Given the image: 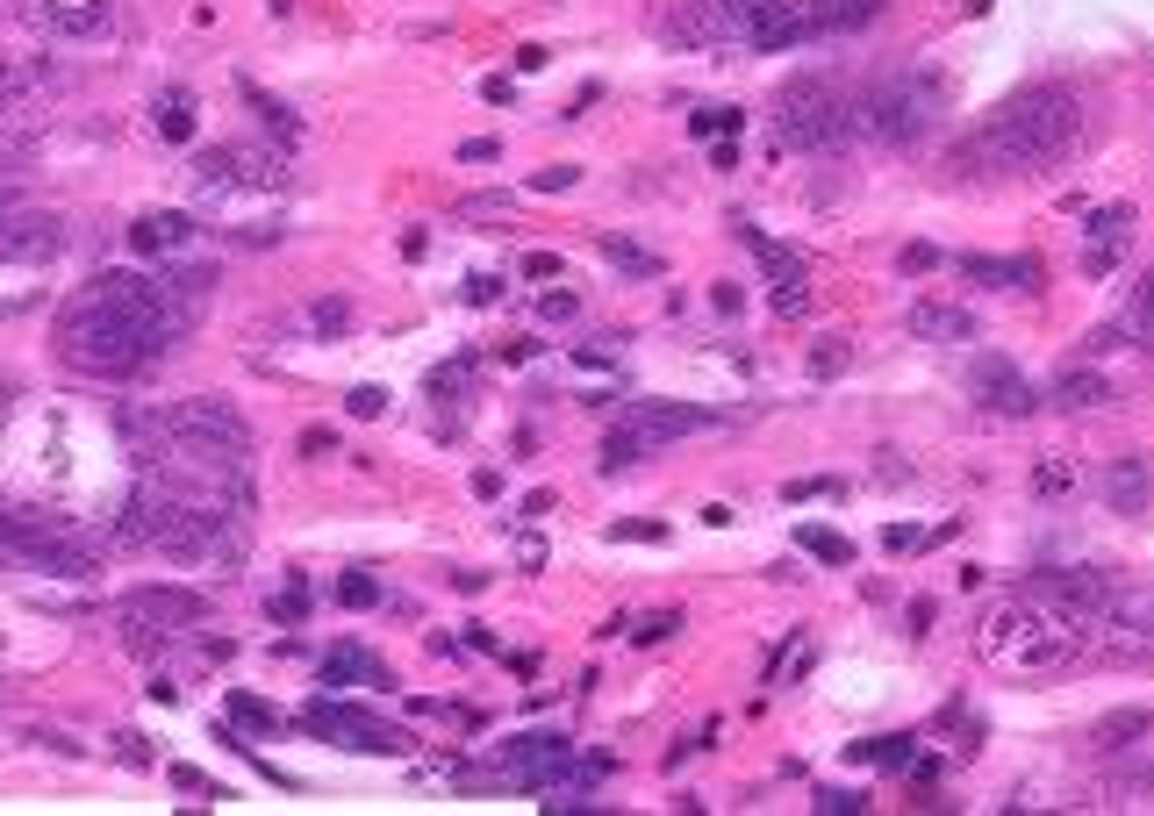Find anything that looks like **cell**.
<instances>
[{"instance_id": "1", "label": "cell", "mask_w": 1154, "mask_h": 816, "mask_svg": "<svg viewBox=\"0 0 1154 816\" xmlns=\"http://www.w3.org/2000/svg\"><path fill=\"white\" fill-rule=\"evenodd\" d=\"M173 330H187V323L173 316L158 280H144V272H94L87 287L58 308L51 344L72 373H87V380H137L173 344Z\"/></svg>"}, {"instance_id": "2", "label": "cell", "mask_w": 1154, "mask_h": 816, "mask_svg": "<svg viewBox=\"0 0 1154 816\" xmlns=\"http://www.w3.org/2000/svg\"><path fill=\"white\" fill-rule=\"evenodd\" d=\"M1090 136V108L1076 86H1026L975 136L954 144L947 165L961 180H1018V172H1054L1083 151Z\"/></svg>"}, {"instance_id": "3", "label": "cell", "mask_w": 1154, "mask_h": 816, "mask_svg": "<svg viewBox=\"0 0 1154 816\" xmlns=\"http://www.w3.org/2000/svg\"><path fill=\"white\" fill-rule=\"evenodd\" d=\"M975 652L1004 673H1061V666L1083 659V623L1068 609L1040 595H1018V602H997V609L975 623Z\"/></svg>"}, {"instance_id": "4", "label": "cell", "mask_w": 1154, "mask_h": 816, "mask_svg": "<svg viewBox=\"0 0 1154 816\" xmlns=\"http://www.w3.org/2000/svg\"><path fill=\"white\" fill-rule=\"evenodd\" d=\"M122 537L151 544L165 559H201V552L223 544V509H208V502L165 487V480H144V487L130 494V509H122Z\"/></svg>"}, {"instance_id": "5", "label": "cell", "mask_w": 1154, "mask_h": 816, "mask_svg": "<svg viewBox=\"0 0 1154 816\" xmlns=\"http://www.w3.org/2000/svg\"><path fill=\"white\" fill-rule=\"evenodd\" d=\"M775 136L789 144V151H810V158L854 151V144H868L861 94L839 86V79H796L775 101Z\"/></svg>"}, {"instance_id": "6", "label": "cell", "mask_w": 1154, "mask_h": 816, "mask_svg": "<svg viewBox=\"0 0 1154 816\" xmlns=\"http://www.w3.org/2000/svg\"><path fill=\"white\" fill-rule=\"evenodd\" d=\"M940 115H947V79L925 65H904L861 94L868 144H918V136L940 129Z\"/></svg>"}, {"instance_id": "7", "label": "cell", "mask_w": 1154, "mask_h": 816, "mask_svg": "<svg viewBox=\"0 0 1154 816\" xmlns=\"http://www.w3.org/2000/svg\"><path fill=\"white\" fill-rule=\"evenodd\" d=\"M158 430L187 452L194 466H208V473H223V480H237L244 473V459H251V423H244L230 401H173L165 416H158Z\"/></svg>"}, {"instance_id": "8", "label": "cell", "mask_w": 1154, "mask_h": 816, "mask_svg": "<svg viewBox=\"0 0 1154 816\" xmlns=\"http://www.w3.org/2000/svg\"><path fill=\"white\" fill-rule=\"evenodd\" d=\"M0 552L44 566V573H65V580L94 573V544L79 537L65 516H44V509H8V502H0Z\"/></svg>"}, {"instance_id": "9", "label": "cell", "mask_w": 1154, "mask_h": 816, "mask_svg": "<svg viewBox=\"0 0 1154 816\" xmlns=\"http://www.w3.org/2000/svg\"><path fill=\"white\" fill-rule=\"evenodd\" d=\"M201 616H208V602L194 595V588H165V580H137V588H122V602H115L122 645H137V652H158V645H173V638H187Z\"/></svg>"}, {"instance_id": "10", "label": "cell", "mask_w": 1154, "mask_h": 816, "mask_svg": "<svg viewBox=\"0 0 1154 816\" xmlns=\"http://www.w3.org/2000/svg\"><path fill=\"white\" fill-rule=\"evenodd\" d=\"M696 430H717V416L696 408V401H631V408H624V423L610 430V444H603V473H624V466L653 459L660 444L696 437Z\"/></svg>"}, {"instance_id": "11", "label": "cell", "mask_w": 1154, "mask_h": 816, "mask_svg": "<svg viewBox=\"0 0 1154 816\" xmlns=\"http://www.w3.org/2000/svg\"><path fill=\"white\" fill-rule=\"evenodd\" d=\"M1083 645L1104 652V659H1140V652H1154V588L1147 580H1112V588H1104V602L1090 609Z\"/></svg>"}, {"instance_id": "12", "label": "cell", "mask_w": 1154, "mask_h": 816, "mask_svg": "<svg viewBox=\"0 0 1154 816\" xmlns=\"http://www.w3.org/2000/svg\"><path fill=\"white\" fill-rule=\"evenodd\" d=\"M495 781L510 788H560L574 781V745L560 731H524L495 752Z\"/></svg>"}, {"instance_id": "13", "label": "cell", "mask_w": 1154, "mask_h": 816, "mask_svg": "<svg viewBox=\"0 0 1154 816\" xmlns=\"http://www.w3.org/2000/svg\"><path fill=\"white\" fill-rule=\"evenodd\" d=\"M302 724H309L316 738H330V745H345V752H409V738H402L388 716L359 709V702H337V695H323Z\"/></svg>"}, {"instance_id": "14", "label": "cell", "mask_w": 1154, "mask_h": 816, "mask_svg": "<svg viewBox=\"0 0 1154 816\" xmlns=\"http://www.w3.org/2000/svg\"><path fill=\"white\" fill-rule=\"evenodd\" d=\"M968 387H975V408H990V416H1033V408H1040L1033 380L1018 373L1011 358H997V351L968 366Z\"/></svg>"}, {"instance_id": "15", "label": "cell", "mask_w": 1154, "mask_h": 816, "mask_svg": "<svg viewBox=\"0 0 1154 816\" xmlns=\"http://www.w3.org/2000/svg\"><path fill=\"white\" fill-rule=\"evenodd\" d=\"M65 251V222L58 215H8L0 208V258L8 265H44Z\"/></svg>"}, {"instance_id": "16", "label": "cell", "mask_w": 1154, "mask_h": 816, "mask_svg": "<svg viewBox=\"0 0 1154 816\" xmlns=\"http://www.w3.org/2000/svg\"><path fill=\"white\" fill-rule=\"evenodd\" d=\"M1097 494H1104V509H1112V516H1147V502H1154V466L1126 452V459H1112V466L1097 473Z\"/></svg>"}, {"instance_id": "17", "label": "cell", "mask_w": 1154, "mask_h": 816, "mask_svg": "<svg viewBox=\"0 0 1154 816\" xmlns=\"http://www.w3.org/2000/svg\"><path fill=\"white\" fill-rule=\"evenodd\" d=\"M201 180L208 187H280V158L273 151H208Z\"/></svg>"}, {"instance_id": "18", "label": "cell", "mask_w": 1154, "mask_h": 816, "mask_svg": "<svg viewBox=\"0 0 1154 816\" xmlns=\"http://www.w3.org/2000/svg\"><path fill=\"white\" fill-rule=\"evenodd\" d=\"M1047 408H1061V416H1090V408H1112V380H1104L1097 366H1068V373L1047 387Z\"/></svg>"}, {"instance_id": "19", "label": "cell", "mask_w": 1154, "mask_h": 816, "mask_svg": "<svg viewBox=\"0 0 1154 816\" xmlns=\"http://www.w3.org/2000/svg\"><path fill=\"white\" fill-rule=\"evenodd\" d=\"M904 323H911V337H925V344H975V316L954 308V301H918Z\"/></svg>"}, {"instance_id": "20", "label": "cell", "mask_w": 1154, "mask_h": 816, "mask_svg": "<svg viewBox=\"0 0 1154 816\" xmlns=\"http://www.w3.org/2000/svg\"><path fill=\"white\" fill-rule=\"evenodd\" d=\"M130 244H137L144 258L187 251V244H194V215H173V208H158V215H137V230H130Z\"/></svg>"}, {"instance_id": "21", "label": "cell", "mask_w": 1154, "mask_h": 816, "mask_svg": "<svg viewBox=\"0 0 1154 816\" xmlns=\"http://www.w3.org/2000/svg\"><path fill=\"white\" fill-rule=\"evenodd\" d=\"M961 272L975 280V287H997V294H1026V287L1040 280V265H1033V258H990V251L961 258Z\"/></svg>"}, {"instance_id": "22", "label": "cell", "mask_w": 1154, "mask_h": 816, "mask_svg": "<svg viewBox=\"0 0 1154 816\" xmlns=\"http://www.w3.org/2000/svg\"><path fill=\"white\" fill-rule=\"evenodd\" d=\"M1119 344H1133V351H1154V272L1140 280V294L1119 308Z\"/></svg>"}, {"instance_id": "23", "label": "cell", "mask_w": 1154, "mask_h": 816, "mask_svg": "<svg viewBox=\"0 0 1154 816\" xmlns=\"http://www.w3.org/2000/svg\"><path fill=\"white\" fill-rule=\"evenodd\" d=\"M345 680H373V688H388V666L373 659V652H352V645H337L323 659V688H345Z\"/></svg>"}, {"instance_id": "24", "label": "cell", "mask_w": 1154, "mask_h": 816, "mask_svg": "<svg viewBox=\"0 0 1154 816\" xmlns=\"http://www.w3.org/2000/svg\"><path fill=\"white\" fill-rule=\"evenodd\" d=\"M36 22L58 36H101L115 29V8H36Z\"/></svg>"}, {"instance_id": "25", "label": "cell", "mask_w": 1154, "mask_h": 816, "mask_svg": "<svg viewBox=\"0 0 1154 816\" xmlns=\"http://www.w3.org/2000/svg\"><path fill=\"white\" fill-rule=\"evenodd\" d=\"M1147 731H1154V724H1147L1140 709H1119V716H1097V731H1090V745H1097V752H1126L1133 738H1147Z\"/></svg>"}, {"instance_id": "26", "label": "cell", "mask_w": 1154, "mask_h": 816, "mask_svg": "<svg viewBox=\"0 0 1154 816\" xmlns=\"http://www.w3.org/2000/svg\"><path fill=\"white\" fill-rule=\"evenodd\" d=\"M603 258L624 280H660V251H646V244H631V237H603Z\"/></svg>"}, {"instance_id": "27", "label": "cell", "mask_w": 1154, "mask_h": 816, "mask_svg": "<svg viewBox=\"0 0 1154 816\" xmlns=\"http://www.w3.org/2000/svg\"><path fill=\"white\" fill-rule=\"evenodd\" d=\"M796 544H803L810 559H825V566H854V544H846L839 530H818V523H803V530H796Z\"/></svg>"}, {"instance_id": "28", "label": "cell", "mask_w": 1154, "mask_h": 816, "mask_svg": "<svg viewBox=\"0 0 1154 816\" xmlns=\"http://www.w3.org/2000/svg\"><path fill=\"white\" fill-rule=\"evenodd\" d=\"M309 330H316V337H345V330H352V294H323V301H309Z\"/></svg>"}, {"instance_id": "29", "label": "cell", "mask_w": 1154, "mask_h": 816, "mask_svg": "<svg viewBox=\"0 0 1154 816\" xmlns=\"http://www.w3.org/2000/svg\"><path fill=\"white\" fill-rule=\"evenodd\" d=\"M158 136H173V144L194 136V94H158Z\"/></svg>"}, {"instance_id": "30", "label": "cell", "mask_w": 1154, "mask_h": 816, "mask_svg": "<svg viewBox=\"0 0 1154 816\" xmlns=\"http://www.w3.org/2000/svg\"><path fill=\"white\" fill-rule=\"evenodd\" d=\"M882 8L889 0H825V22H832V36H846V29H868Z\"/></svg>"}, {"instance_id": "31", "label": "cell", "mask_w": 1154, "mask_h": 816, "mask_svg": "<svg viewBox=\"0 0 1154 816\" xmlns=\"http://www.w3.org/2000/svg\"><path fill=\"white\" fill-rule=\"evenodd\" d=\"M846 759L854 766H904L911 759V738H875V745H854Z\"/></svg>"}, {"instance_id": "32", "label": "cell", "mask_w": 1154, "mask_h": 816, "mask_svg": "<svg viewBox=\"0 0 1154 816\" xmlns=\"http://www.w3.org/2000/svg\"><path fill=\"white\" fill-rule=\"evenodd\" d=\"M846 366H854V351H846V337H825L818 351H810V380H839Z\"/></svg>"}, {"instance_id": "33", "label": "cell", "mask_w": 1154, "mask_h": 816, "mask_svg": "<svg viewBox=\"0 0 1154 816\" xmlns=\"http://www.w3.org/2000/svg\"><path fill=\"white\" fill-rule=\"evenodd\" d=\"M775 316H789V323H796V316H810V280H803V272L775 280Z\"/></svg>"}, {"instance_id": "34", "label": "cell", "mask_w": 1154, "mask_h": 816, "mask_svg": "<svg viewBox=\"0 0 1154 816\" xmlns=\"http://www.w3.org/2000/svg\"><path fill=\"white\" fill-rule=\"evenodd\" d=\"M1068 487H1076V466H1068V459H1040L1033 466V494H1047V502H1054V494H1068Z\"/></svg>"}, {"instance_id": "35", "label": "cell", "mask_w": 1154, "mask_h": 816, "mask_svg": "<svg viewBox=\"0 0 1154 816\" xmlns=\"http://www.w3.org/2000/svg\"><path fill=\"white\" fill-rule=\"evenodd\" d=\"M940 537H954V523H940V530H918V523L882 530V544H889V552H918V544H940Z\"/></svg>"}, {"instance_id": "36", "label": "cell", "mask_w": 1154, "mask_h": 816, "mask_svg": "<svg viewBox=\"0 0 1154 816\" xmlns=\"http://www.w3.org/2000/svg\"><path fill=\"white\" fill-rule=\"evenodd\" d=\"M739 122H746L739 108H696V115H689V136H732Z\"/></svg>"}, {"instance_id": "37", "label": "cell", "mask_w": 1154, "mask_h": 816, "mask_svg": "<svg viewBox=\"0 0 1154 816\" xmlns=\"http://www.w3.org/2000/svg\"><path fill=\"white\" fill-rule=\"evenodd\" d=\"M302 616H309V580H287L273 595V623H302Z\"/></svg>"}, {"instance_id": "38", "label": "cell", "mask_w": 1154, "mask_h": 816, "mask_svg": "<svg viewBox=\"0 0 1154 816\" xmlns=\"http://www.w3.org/2000/svg\"><path fill=\"white\" fill-rule=\"evenodd\" d=\"M337 602H345V609H373V602H380V580H373V573H345V580H337Z\"/></svg>"}, {"instance_id": "39", "label": "cell", "mask_w": 1154, "mask_h": 816, "mask_svg": "<svg viewBox=\"0 0 1154 816\" xmlns=\"http://www.w3.org/2000/svg\"><path fill=\"white\" fill-rule=\"evenodd\" d=\"M674 630H682V609H653V616H638V645H660V638H674Z\"/></svg>"}, {"instance_id": "40", "label": "cell", "mask_w": 1154, "mask_h": 816, "mask_svg": "<svg viewBox=\"0 0 1154 816\" xmlns=\"http://www.w3.org/2000/svg\"><path fill=\"white\" fill-rule=\"evenodd\" d=\"M230 716H237V724H251V731H273V709H266V702H251V695H230Z\"/></svg>"}, {"instance_id": "41", "label": "cell", "mask_w": 1154, "mask_h": 816, "mask_svg": "<svg viewBox=\"0 0 1154 816\" xmlns=\"http://www.w3.org/2000/svg\"><path fill=\"white\" fill-rule=\"evenodd\" d=\"M1112 265H1119V237H1104V244H1090V251H1083V272H1090V280H1104Z\"/></svg>"}, {"instance_id": "42", "label": "cell", "mask_w": 1154, "mask_h": 816, "mask_svg": "<svg viewBox=\"0 0 1154 816\" xmlns=\"http://www.w3.org/2000/svg\"><path fill=\"white\" fill-rule=\"evenodd\" d=\"M251 101H259V115H266V122H273V136H302V122H294L287 108L273 101V94H251Z\"/></svg>"}, {"instance_id": "43", "label": "cell", "mask_w": 1154, "mask_h": 816, "mask_svg": "<svg viewBox=\"0 0 1154 816\" xmlns=\"http://www.w3.org/2000/svg\"><path fill=\"white\" fill-rule=\"evenodd\" d=\"M854 809H868V802L846 795V788H825V795H818V816H854Z\"/></svg>"}, {"instance_id": "44", "label": "cell", "mask_w": 1154, "mask_h": 816, "mask_svg": "<svg viewBox=\"0 0 1154 816\" xmlns=\"http://www.w3.org/2000/svg\"><path fill=\"white\" fill-rule=\"evenodd\" d=\"M574 308H581V294H545V301H538V316H545V323H567Z\"/></svg>"}, {"instance_id": "45", "label": "cell", "mask_w": 1154, "mask_h": 816, "mask_svg": "<svg viewBox=\"0 0 1154 816\" xmlns=\"http://www.w3.org/2000/svg\"><path fill=\"white\" fill-rule=\"evenodd\" d=\"M574 180H581V172H574V165H545V172H538V194H567Z\"/></svg>"}, {"instance_id": "46", "label": "cell", "mask_w": 1154, "mask_h": 816, "mask_svg": "<svg viewBox=\"0 0 1154 816\" xmlns=\"http://www.w3.org/2000/svg\"><path fill=\"white\" fill-rule=\"evenodd\" d=\"M22 86H29V72H22V65H8V58H0V108H8V101H15V94H22Z\"/></svg>"}, {"instance_id": "47", "label": "cell", "mask_w": 1154, "mask_h": 816, "mask_svg": "<svg viewBox=\"0 0 1154 816\" xmlns=\"http://www.w3.org/2000/svg\"><path fill=\"white\" fill-rule=\"evenodd\" d=\"M710 308H717V316H739V308H746V294L732 287V280H717V294H710Z\"/></svg>"}, {"instance_id": "48", "label": "cell", "mask_w": 1154, "mask_h": 816, "mask_svg": "<svg viewBox=\"0 0 1154 816\" xmlns=\"http://www.w3.org/2000/svg\"><path fill=\"white\" fill-rule=\"evenodd\" d=\"M940 265V251H932V244H904V272H932Z\"/></svg>"}, {"instance_id": "49", "label": "cell", "mask_w": 1154, "mask_h": 816, "mask_svg": "<svg viewBox=\"0 0 1154 816\" xmlns=\"http://www.w3.org/2000/svg\"><path fill=\"white\" fill-rule=\"evenodd\" d=\"M610 537H617V544H631V537L660 544V537H667V530H660V523H617V530H610Z\"/></svg>"}, {"instance_id": "50", "label": "cell", "mask_w": 1154, "mask_h": 816, "mask_svg": "<svg viewBox=\"0 0 1154 816\" xmlns=\"http://www.w3.org/2000/svg\"><path fill=\"white\" fill-rule=\"evenodd\" d=\"M552 272H560V258H552V251H531V258H524V280H552Z\"/></svg>"}, {"instance_id": "51", "label": "cell", "mask_w": 1154, "mask_h": 816, "mask_svg": "<svg viewBox=\"0 0 1154 816\" xmlns=\"http://www.w3.org/2000/svg\"><path fill=\"white\" fill-rule=\"evenodd\" d=\"M380 408H388V394H380V387H359V394H352V416H380Z\"/></svg>"}, {"instance_id": "52", "label": "cell", "mask_w": 1154, "mask_h": 816, "mask_svg": "<svg viewBox=\"0 0 1154 816\" xmlns=\"http://www.w3.org/2000/svg\"><path fill=\"white\" fill-rule=\"evenodd\" d=\"M495 294H502V280H466V301H474V308H488Z\"/></svg>"}, {"instance_id": "53", "label": "cell", "mask_w": 1154, "mask_h": 816, "mask_svg": "<svg viewBox=\"0 0 1154 816\" xmlns=\"http://www.w3.org/2000/svg\"><path fill=\"white\" fill-rule=\"evenodd\" d=\"M1147 136H1154V94H1147Z\"/></svg>"}, {"instance_id": "54", "label": "cell", "mask_w": 1154, "mask_h": 816, "mask_svg": "<svg viewBox=\"0 0 1154 816\" xmlns=\"http://www.w3.org/2000/svg\"><path fill=\"white\" fill-rule=\"evenodd\" d=\"M0 208H8V201H0Z\"/></svg>"}]
</instances>
